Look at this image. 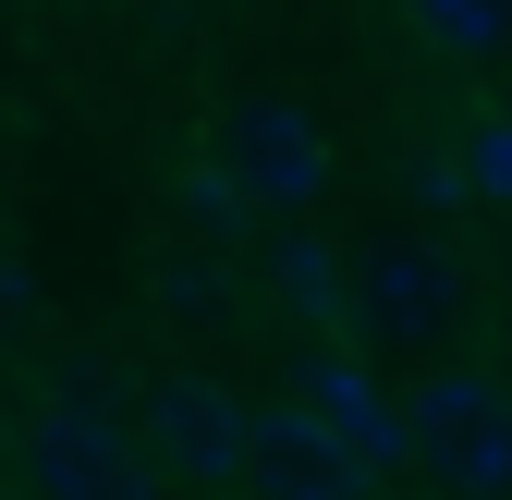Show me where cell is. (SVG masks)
<instances>
[{"label": "cell", "mask_w": 512, "mask_h": 500, "mask_svg": "<svg viewBox=\"0 0 512 500\" xmlns=\"http://www.w3.org/2000/svg\"><path fill=\"white\" fill-rule=\"evenodd\" d=\"M330 196V135H317V110L256 86L220 110V135L196 159V208L208 220H269V208H317Z\"/></svg>", "instance_id": "cell-1"}, {"label": "cell", "mask_w": 512, "mask_h": 500, "mask_svg": "<svg viewBox=\"0 0 512 500\" xmlns=\"http://www.w3.org/2000/svg\"><path fill=\"white\" fill-rule=\"evenodd\" d=\"M403 440H415V464L452 488V500H512V391L488 379V366H439V379H415Z\"/></svg>", "instance_id": "cell-2"}, {"label": "cell", "mask_w": 512, "mask_h": 500, "mask_svg": "<svg viewBox=\"0 0 512 500\" xmlns=\"http://www.w3.org/2000/svg\"><path fill=\"white\" fill-rule=\"evenodd\" d=\"M13 464H25L37 500H147V452L122 440V415H110L86 379H61V391L25 415Z\"/></svg>", "instance_id": "cell-3"}, {"label": "cell", "mask_w": 512, "mask_h": 500, "mask_svg": "<svg viewBox=\"0 0 512 500\" xmlns=\"http://www.w3.org/2000/svg\"><path fill=\"white\" fill-rule=\"evenodd\" d=\"M452 318H464V269L439 244H366L342 269V330L366 354H427Z\"/></svg>", "instance_id": "cell-4"}, {"label": "cell", "mask_w": 512, "mask_h": 500, "mask_svg": "<svg viewBox=\"0 0 512 500\" xmlns=\"http://www.w3.org/2000/svg\"><path fill=\"white\" fill-rule=\"evenodd\" d=\"M293 415H305L317 440H330V452L366 476V488L415 464V440H403V403H391V379H378L354 342H330V354H305V366H293Z\"/></svg>", "instance_id": "cell-5"}, {"label": "cell", "mask_w": 512, "mask_h": 500, "mask_svg": "<svg viewBox=\"0 0 512 500\" xmlns=\"http://www.w3.org/2000/svg\"><path fill=\"white\" fill-rule=\"evenodd\" d=\"M244 488H256V500H366V476L317 440L293 403H269V415L244 427Z\"/></svg>", "instance_id": "cell-6"}, {"label": "cell", "mask_w": 512, "mask_h": 500, "mask_svg": "<svg viewBox=\"0 0 512 500\" xmlns=\"http://www.w3.org/2000/svg\"><path fill=\"white\" fill-rule=\"evenodd\" d=\"M244 403L220 391V379H159V452L183 464V476H208V488H244Z\"/></svg>", "instance_id": "cell-7"}, {"label": "cell", "mask_w": 512, "mask_h": 500, "mask_svg": "<svg viewBox=\"0 0 512 500\" xmlns=\"http://www.w3.org/2000/svg\"><path fill=\"white\" fill-rule=\"evenodd\" d=\"M342 269H354V257H330L317 232H293V244H269V305L330 330V318H342Z\"/></svg>", "instance_id": "cell-8"}, {"label": "cell", "mask_w": 512, "mask_h": 500, "mask_svg": "<svg viewBox=\"0 0 512 500\" xmlns=\"http://www.w3.org/2000/svg\"><path fill=\"white\" fill-rule=\"evenodd\" d=\"M415 37L452 61H488V49H512V0H415Z\"/></svg>", "instance_id": "cell-9"}, {"label": "cell", "mask_w": 512, "mask_h": 500, "mask_svg": "<svg viewBox=\"0 0 512 500\" xmlns=\"http://www.w3.org/2000/svg\"><path fill=\"white\" fill-rule=\"evenodd\" d=\"M403 183H415L427 208H464V196H476V171H464L452 135H415V147H403Z\"/></svg>", "instance_id": "cell-10"}, {"label": "cell", "mask_w": 512, "mask_h": 500, "mask_svg": "<svg viewBox=\"0 0 512 500\" xmlns=\"http://www.w3.org/2000/svg\"><path fill=\"white\" fill-rule=\"evenodd\" d=\"M464 171H476V196H488V208H512V110L464 135Z\"/></svg>", "instance_id": "cell-11"}, {"label": "cell", "mask_w": 512, "mask_h": 500, "mask_svg": "<svg viewBox=\"0 0 512 500\" xmlns=\"http://www.w3.org/2000/svg\"><path fill=\"white\" fill-rule=\"evenodd\" d=\"M0 318H25V257H0Z\"/></svg>", "instance_id": "cell-12"}]
</instances>
